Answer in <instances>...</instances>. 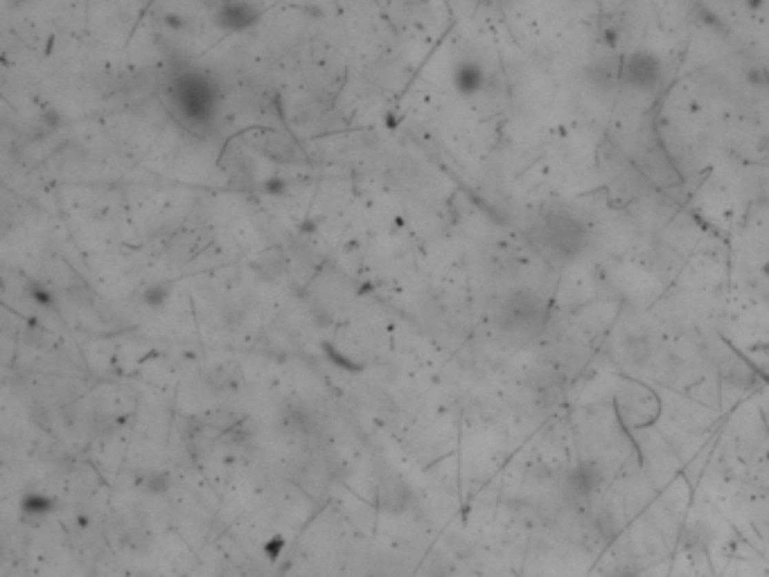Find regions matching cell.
I'll return each mask as SVG.
<instances>
[{
    "label": "cell",
    "mask_w": 769,
    "mask_h": 577,
    "mask_svg": "<svg viewBox=\"0 0 769 577\" xmlns=\"http://www.w3.org/2000/svg\"><path fill=\"white\" fill-rule=\"evenodd\" d=\"M25 510H28V512H41V510H50V503L37 496V499L25 501Z\"/></svg>",
    "instance_id": "277c9868"
},
{
    "label": "cell",
    "mask_w": 769,
    "mask_h": 577,
    "mask_svg": "<svg viewBox=\"0 0 769 577\" xmlns=\"http://www.w3.org/2000/svg\"><path fill=\"white\" fill-rule=\"evenodd\" d=\"M535 237L540 239L546 251L560 258L577 255L586 244V228L580 219L566 210H551L537 221Z\"/></svg>",
    "instance_id": "6da1fadb"
},
{
    "label": "cell",
    "mask_w": 769,
    "mask_h": 577,
    "mask_svg": "<svg viewBox=\"0 0 769 577\" xmlns=\"http://www.w3.org/2000/svg\"><path fill=\"white\" fill-rule=\"evenodd\" d=\"M546 320V307L531 293L515 295L506 307H503V327L512 332H537Z\"/></svg>",
    "instance_id": "3957f363"
},
{
    "label": "cell",
    "mask_w": 769,
    "mask_h": 577,
    "mask_svg": "<svg viewBox=\"0 0 769 577\" xmlns=\"http://www.w3.org/2000/svg\"><path fill=\"white\" fill-rule=\"evenodd\" d=\"M664 65L655 52L639 50L625 59H620V81L639 93H655L661 86Z\"/></svg>",
    "instance_id": "7a4b0ae2"
}]
</instances>
